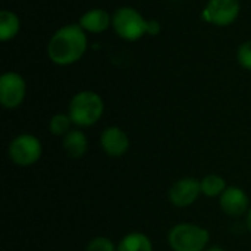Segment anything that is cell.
<instances>
[{"label": "cell", "mask_w": 251, "mask_h": 251, "mask_svg": "<svg viewBox=\"0 0 251 251\" xmlns=\"http://www.w3.org/2000/svg\"><path fill=\"white\" fill-rule=\"evenodd\" d=\"M62 146L68 157L82 159L88 150V138L79 129H71L62 140Z\"/></svg>", "instance_id": "8fae6325"}, {"label": "cell", "mask_w": 251, "mask_h": 251, "mask_svg": "<svg viewBox=\"0 0 251 251\" xmlns=\"http://www.w3.org/2000/svg\"><path fill=\"white\" fill-rule=\"evenodd\" d=\"M206 251H226L225 249H222V247H219V246H213V247H209Z\"/></svg>", "instance_id": "ffe728a7"}, {"label": "cell", "mask_w": 251, "mask_h": 251, "mask_svg": "<svg viewBox=\"0 0 251 251\" xmlns=\"http://www.w3.org/2000/svg\"><path fill=\"white\" fill-rule=\"evenodd\" d=\"M72 119L68 113H56L49 122V129L54 137H65L71 131Z\"/></svg>", "instance_id": "2e32d148"}, {"label": "cell", "mask_w": 251, "mask_h": 251, "mask_svg": "<svg viewBox=\"0 0 251 251\" xmlns=\"http://www.w3.org/2000/svg\"><path fill=\"white\" fill-rule=\"evenodd\" d=\"M87 50V35L79 24H71L57 29L49 41L47 54L56 65L75 63Z\"/></svg>", "instance_id": "6da1fadb"}, {"label": "cell", "mask_w": 251, "mask_h": 251, "mask_svg": "<svg viewBox=\"0 0 251 251\" xmlns=\"http://www.w3.org/2000/svg\"><path fill=\"white\" fill-rule=\"evenodd\" d=\"M19 32V19L10 10L0 12V40H12Z\"/></svg>", "instance_id": "9a60e30c"}, {"label": "cell", "mask_w": 251, "mask_h": 251, "mask_svg": "<svg viewBox=\"0 0 251 251\" xmlns=\"http://www.w3.org/2000/svg\"><path fill=\"white\" fill-rule=\"evenodd\" d=\"M112 24V18L103 9H91L79 18V25L88 32H103Z\"/></svg>", "instance_id": "7c38bea8"}, {"label": "cell", "mask_w": 251, "mask_h": 251, "mask_svg": "<svg viewBox=\"0 0 251 251\" xmlns=\"http://www.w3.org/2000/svg\"><path fill=\"white\" fill-rule=\"evenodd\" d=\"M219 206L228 216H243L250 210V199L240 187H228L219 197Z\"/></svg>", "instance_id": "9c48e42d"}, {"label": "cell", "mask_w": 251, "mask_h": 251, "mask_svg": "<svg viewBox=\"0 0 251 251\" xmlns=\"http://www.w3.org/2000/svg\"><path fill=\"white\" fill-rule=\"evenodd\" d=\"M43 154L41 141L32 134H19L16 135L7 149V156L10 162L16 166L28 168L35 165Z\"/></svg>", "instance_id": "5b68a950"}, {"label": "cell", "mask_w": 251, "mask_h": 251, "mask_svg": "<svg viewBox=\"0 0 251 251\" xmlns=\"http://www.w3.org/2000/svg\"><path fill=\"white\" fill-rule=\"evenodd\" d=\"M210 232L196 224L182 222L171 228L168 243L172 251H206Z\"/></svg>", "instance_id": "277c9868"}, {"label": "cell", "mask_w": 251, "mask_h": 251, "mask_svg": "<svg viewBox=\"0 0 251 251\" xmlns=\"http://www.w3.org/2000/svg\"><path fill=\"white\" fill-rule=\"evenodd\" d=\"M247 228H249V231H250L251 234V207L250 210L247 212Z\"/></svg>", "instance_id": "d6986e66"}, {"label": "cell", "mask_w": 251, "mask_h": 251, "mask_svg": "<svg viewBox=\"0 0 251 251\" xmlns=\"http://www.w3.org/2000/svg\"><path fill=\"white\" fill-rule=\"evenodd\" d=\"M26 94L25 79L16 72H6L0 78V103L4 109H16Z\"/></svg>", "instance_id": "8992f818"}, {"label": "cell", "mask_w": 251, "mask_h": 251, "mask_svg": "<svg viewBox=\"0 0 251 251\" xmlns=\"http://www.w3.org/2000/svg\"><path fill=\"white\" fill-rule=\"evenodd\" d=\"M201 196V185L197 178L185 176L172 184L169 190V201L179 209L193 206Z\"/></svg>", "instance_id": "52a82bcc"}, {"label": "cell", "mask_w": 251, "mask_h": 251, "mask_svg": "<svg viewBox=\"0 0 251 251\" xmlns=\"http://www.w3.org/2000/svg\"><path fill=\"white\" fill-rule=\"evenodd\" d=\"M112 26L115 32L128 41H135L144 34L157 35L160 32V24L157 21H147L134 7H119L112 16Z\"/></svg>", "instance_id": "7a4b0ae2"}, {"label": "cell", "mask_w": 251, "mask_h": 251, "mask_svg": "<svg viewBox=\"0 0 251 251\" xmlns=\"http://www.w3.org/2000/svg\"><path fill=\"white\" fill-rule=\"evenodd\" d=\"M118 251H153V243L143 232H129L119 241Z\"/></svg>", "instance_id": "4fadbf2b"}, {"label": "cell", "mask_w": 251, "mask_h": 251, "mask_svg": "<svg viewBox=\"0 0 251 251\" xmlns=\"http://www.w3.org/2000/svg\"><path fill=\"white\" fill-rule=\"evenodd\" d=\"M201 194L209 197V199H215V197H221L222 193L228 188L226 187V181L224 176L218 175V174H210L206 175L201 181Z\"/></svg>", "instance_id": "5bb4252c"}, {"label": "cell", "mask_w": 251, "mask_h": 251, "mask_svg": "<svg viewBox=\"0 0 251 251\" xmlns=\"http://www.w3.org/2000/svg\"><path fill=\"white\" fill-rule=\"evenodd\" d=\"M103 110H104V104L97 93L81 91L71 99L68 115L71 116L74 125L87 128L100 121Z\"/></svg>", "instance_id": "3957f363"}, {"label": "cell", "mask_w": 251, "mask_h": 251, "mask_svg": "<svg viewBox=\"0 0 251 251\" xmlns=\"http://www.w3.org/2000/svg\"><path fill=\"white\" fill-rule=\"evenodd\" d=\"M85 251H118V246L107 237H96L88 241Z\"/></svg>", "instance_id": "e0dca14e"}, {"label": "cell", "mask_w": 251, "mask_h": 251, "mask_svg": "<svg viewBox=\"0 0 251 251\" xmlns=\"http://www.w3.org/2000/svg\"><path fill=\"white\" fill-rule=\"evenodd\" d=\"M240 1L238 0H209L203 18L218 26H228L238 18Z\"/></svg>", "instance_id": "ba28073f"}, {"label": "cell", "mask_w": 251, "mask_h": 251, "mask_svg": "<svg viewBox=\"0 0 251 251\" xmlns=\"http://www.w3.org/2000/svg\"><path fill=\"white\" fill-rule=\"evenodd\" d=\"M100 146L107 156L121 157L129 150V137L124 129L109 126L100 135Z\"/></svg>", "instance_id": "30bf717a"}, {"label": "cell", "mask_w": 251, "mask_h": 251, "mask_svg": "<svg viewBox=\"0 0 251 251\" xmlns=\"http://www.w3.org/2000/svg\"><path fill=\"white\" fill-rule=\"evenodd\" d=\"M237 57H238L240 65H241L244 69L251 71V40L243 43V44L238 47Z\"/></svg>", "instance_id": "ac0fdd59"}]
</instances>
